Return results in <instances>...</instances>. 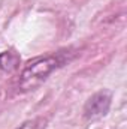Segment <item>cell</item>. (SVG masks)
<instances>
[{"label":"cell","mask_w":127,"mask_h":129,"mask_svg":"<svg viewBox=\"0 0 127 129\" xmlns=\"http://www.w3.org/2000/svg\"><path fill=\"white\" fill-rule=\"evenodd\" d=\"M60 63H61L60 59L55 56H45V57L33 59L23 69V74L20 77V89L23 92L34 90L60 66Z\"/></svg>","instance_id":"1"},{"label":"cell","mask_w":127,"mask_h":129,"mask_svg":"<svg viewBox=\"0 0 127 129\" xmlns=\"http://www.w3.org/2000/svg\"><path fill=\"white\" fill-rule=\"evenodd\" d=\"M111 107V93L108 90H100L90 98L84 107V116L88 120L103 117Z\"/></svg>","instance_id":"2"},{"label":"cell","mask_w":127,"mask_h":129,"mask_svg":"<svg viewBox=\"0 0 127 129\" xmlns=\"http://www.w3.org/2000/svg\"><path fill=\"white\" fill-rule=\"evenodd\" d=\"M45 128V120L42 119H34L30 122H26L23 126H20L18 129H43Z\"/></svg>","instance_id":"3"}]
</instances>
